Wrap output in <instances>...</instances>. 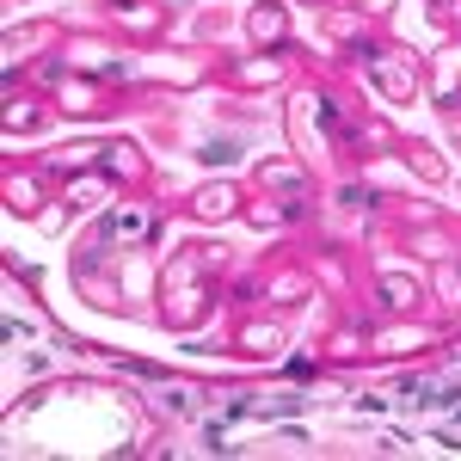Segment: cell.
Returning <instances> with one entry per match:
<instances>
[{
	"label": "cell",
	"instance_id": "cell-1",
	"mask_svg": "<svg viewBox=\"0 0 461 461\" xmlns=\"http://www.w3.org/2000/svg\"><path fill=\"white\" fill-rule=\"evenodd\" d=\"M142 234H148V215H142V209L105 215V240H142Z\"/></svg>",
	"mask_w": 461,
	"mask_h": 461
}]
</instances>
